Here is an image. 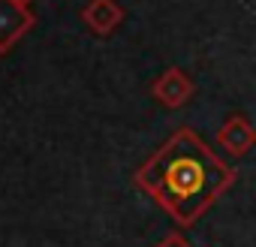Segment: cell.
I'll use <instances>...</instances> for the list:
<instances>
[{
    "instance_id": "obj_1",
    "label": "cell",
    "mask_w": 256,
    "mask_h": 247,
    "mask_svg": "<svg viewBox=\"0 0 256 247\" xmlns=\"http://www.w3.org/2000/svg\"><path fill=\"white\" fill-rule=\"evenodd\" d=\"M232 184L235 169L190 127H178L136 172V187L178 226H193Z\"/></svg>"
},
{
    "instance_id": "obj_2",
    "label": "cell",
    "mask_w": 256,
    "mask_h": 247,
    "mask_svg": "<svg viewBox=\"0 0 256 247\" xmlns=\"http://www.w3.org/2000/svg\"><path fill=\"white\" fill-rule=\"evenodd\" d=\"M34 12L22 0H0V54L10 52L30 28H34Z\"/></svg>"
},
{
    "instance_id": "obj_3",
    "label": "cell",
    "mask_w": 256,
    "mask_h": 247,
    "mask_svg": "<svg viewBox=\"0 0 256 247\" xmlns=\"http://www.w3.org/2000/svg\"><path fill=\"white\" fill-rule=\"evenodd\" d=\"M193 94H196L193 78H190L184 70H178V66H169V70L151 84V96H154L160 106H166V108H181L184 102H190Z\"/></svg>"
},
{
    "instance_id": "obj_4",
    "label": "cell",
    "mask_w": 256,
    "mask_h": 247,
    "mask_svg": "<svg viewBox=\"0 0 256 247\" xmlns=\"http://www.w3.org/2000/svg\"><path fill=\"white\" fill-rule=\"evenodd\" d=\"M217 142L229 157H244V154H250L256 148V127L244 114L235 112V114H229L223 120V127L217 133Z\"/></svg>"
},
{
    "instance_id": "obj_5",
    "label": "cell",
    "mask_w": 256,
    "mask_h": 247,
    "mask_svg": "<svg viewBox=\"0 0 256 247\" xmlns=\"http://www.w3.org/2000/svg\"><path fill=\"white\" fill-rule=\"evenodd\" d=\"M82 18L96 36H108L124 22V6L118 0H88L82 10Z\"/></svg>"
},
{
    "instance_id": "obj_6",
    "label": "cell",
    "mask_w": 256,
    "mask_h": 247,
    "mask_svg": "<svg viewBox=\"0 0 256 247\" xmlns=\"http://www.w3.org/2000/svg\"><path fill=\"white\" fill-rule=\"evenodd\" d=\"M157 247H193V244H190V241H187L181 232H172V235H166V238H163Z\"/></svg>"
},
{
    "instance_id": "obj_7",
    "label": "cell",
    "mask_w": 256,
    "mask_h": 247,
    "mask_svg": "<svg viewBox=\"0 0 256 247\" xmlns=\"http://www.w3.org/2000/svg\"><path fill=\"white\" fill-rule=\"evenodd\" d=\"M22 4H30V0H22Z\"/></svg>"
}]
</instances>
